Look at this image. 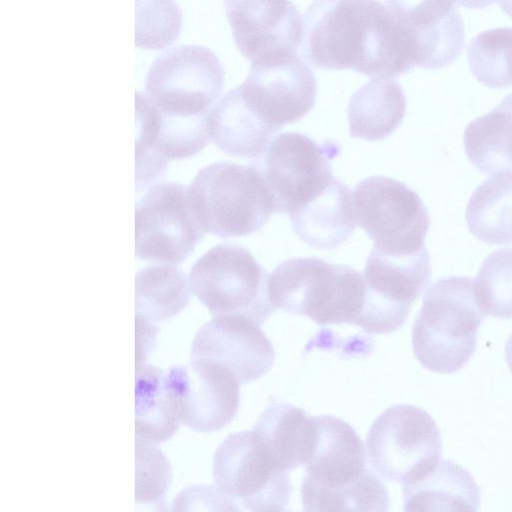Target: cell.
Masks as SVG:
<instances>
[{"mask_svg": "<svg viewBox=\"0 0 512 512\" xmlns=\"http://www.w3.org/2000/svg\"><path fill=\"white\" fill-rule=\"evenodd\" d=\"M390 11L413 32L439 22L456 8L455 0H385Z\"/></svg>", "mask_w": 512, "mask_h": 512, "instance_id": "32", "label": "cell"}, {"mask_svg": "<svg viewBox=\"0 0 512 512\" xmlns=\"http://www.w3.org/2000/svg\"><path fill=\"white\" fill-rule=\"evenodd\" d=\"M213 479L238 510L284 511L291 495L289 471L253 430L232 433L218 446Z\"/></svg>", "mask_w": 512, "mask_h": 512, "instance_id": "8", "label": "cell"}, {"mask_svg": "<svg viewBox=\"0 0 512 512\" xmlns=\"http://www.w3.org/2000/svg\"><path fill=\"white\" fill-rule=\"evenodd\" d=\"M363 277L365 298L354 325L369 334L392 333L402 327L429 284V253L424 247L413 255L395 256L373 247Z\"/></svg>", "mask_w": 512, "mask_h": 512, "instance_id": "11", "label": "cell"}, {"mask_svg": "<svg viewBox=\"0 0 512 512\" xmlns=\"http://www.w3.org/2000/svg\"><path fill=\"white\" fill-rule=\"evenodd\" d=\"M366 448L378 475L405 485L439 462L442 440L435 420L426 411L398 404L373 421L366 435Z\"/></svg>", "mask_w": 512, "mask_h": 512, "instance_id": "6", "label": "cell"}, {"mask_svg": "<svg viewBox=\"0 0 512 512\" xmlns=\"http://www.w3.org/2000/svg\"><path fill=\"white\" fill-rule=\"evenodd\" d=\"M302 23V54L315 68L394 78L417 65L412 30L379 0H315Z\"/></svg>", "mask_w": 512, "mask_h": 512, "instance_id": "1", "label": "cell"}, {"mask_svg": "<svg viewBox=\"0 0 512 512\" xmlns=\"http://www.w3.org/2000/svg\"><path fill=\"white\" fill-rule=\"evenodd\" d=\"M238 50L252 62L296 53L303 23L290 0H224Z\"/></svg>", "mask_w": 512, "mask_h": 512, "instance_id": "17", "label": "cell"}, {"mask_svg": "<svg viewBox=\"0 0 512 512\" xmlns=\"http://www.w3.org/2000/svg\"><path fill=\"white\" fill-rule=\"evenodd\" d=\"M189 189L206 232L220 238L255 233L277 212L273 192L255 165L212 163L197 172Z\"/></svg>", "mask_w": 512, "mask_h": 512, "instance_id": "4", "label": "cell"}, {"mask_svg": "<svg viewBox=\"0 0 512 512\" xmlns=\"http://www.w3.org/2000/svg\"><path fill=\"white\" fill-rule=\"evenodd\" d=\"M352 198L355 220L376 249L408 256L425 247L429 213L408 186L385 176L368 177L356 185Z\"/></svg>", "mask_w": 512, "mask_h": 512, "instance_id": "7", "label": "cell"}, {"mask_svg": "<svg viewBox=\"0 0 512 512\" xmlns=\"http://www.w3.org/2000/svg\"><path fill=\"white\" fill-rule=\"evenodd\" d=\"M164 385L179 422L198 432L230 423L239 407L240 383L225 366L204 359L165 370Z\"/></svg>", "mask_w": 512, "mask_h": 512, "instance_id": "12", "label": "cell"}, {"mask_svg": "<svg viewBox=\"0 0 512 512\" xmlns=\"http://www.w3.org/2000/svg\"><path fill=\"white\" fill-rule=\"evenodd\" d=\"M294 232L317 249H333L353 233L356 220L349 188L336 178L306 204L289 213Z\"/></svg>", "mask_w": 512, "mask_h": 512, "instance_id": "19", "label": "cell"}, {"mask_svg": "<svg viewBox=\"0 0 512 512\" xmlns=\"http://www.w3.org/2000/svg\"><path fill=\"white\" fill-rule=\"evenodd\" d=\"M405 511H477L481 491L473 476L450 459L418 480L402 485Z\"/></svg>", "mask_w": 512, "mask_h": 512, "instance_id": "21", "label": "cell"}, {"mask_svg": "<svg viewBox=\"0 0 512 512\" xmlns=\"http://www.w3.org/2000/svg\"><path fill=\"white\" fill-rule=\"evenodd\" d=\"M313 452L304 465L302 502L352 488L373 473L366 467L364 444L356 431L334 416L315 417Z\"/></svg>", "mask_w": 512, "mask_h": 512, "instance_id": "16", "label": "cell"}, {"mask_svg": "<svg viewBox=\"0 0 512 512\" xmlns=\"http://www.w3.org/2000/svg\"><path fill=\"white\" fill-rule=\"evenodd\" d=\"M206 230L189 186L161 182L147 190L135 210V252L141 260L177 266Z\"/></svg>", "mask_w": 512, "mask_h": 512, "instance_id": "9", "label": "cell"}, {"mask_svg": "<svg viewBox=\"0 0 512 512\" xmlns=\"http://www.w3.org/2000/svg\"><path fill=\"white\" fill-rule=\"evenodd\" d=\"M463 139L468 159L480 172H512V94L470 122Z\"/></svg>", "mask_w": 512, "mask_h": 512, "instance_id": "24", "label": "cell"}, {"mask_svg": "<svg viewBox=\"0 0 512 512\" xmlns=\"http://www.w3.org/2000/svg\"><path fill=\"white\" fill-rule=\"evenodd\" d=\"M502 10L512 19V0H498Z\"/></svg>", "mask_w": 512, "mask_h": 512, "instance_id": "37", "label": "cell"}, {"mask_svg": "<svg viewBox=\"0 0 512 512\" xmlns=\"http://www.w3.org/2000/svg\"><path fill=\"white\" fill-rule=\"evenodd\" d=\"M191 359H204L228 368L240 385L266 374L275 361L272 343L257 323L245 316L213 317L196 333Z\"/></svg>", "mask_w": 512, "mask_h": 512, "instance_id": "18", "label": "cell"}, {"mask_svg": "<svg viewBox=\"0 0 512 512\" xmlns=\"http://www.w3.org/2000/svg\"><path fill=\"white\" fill-rule=\"evenodd\" d=\"M505 357H506V362L508 364V367H509L510 371L512 372V334L509 336V338L506 341Z\"/></svg>", "mask_w": 512, "mask_h": 512, "instance_id": "36", "label": "cell"}, {"mask_svg": "<svg viewBox=\"0 0 512 512\" xmlns=\"http://www.w3.org/2000/svg\"><path fill=\"white\" fill-rule=\"evenodd\" d=\"M466 221L471 233L485 243H512V172H497L475 189Z\"/></svg>", "mask_w": 512, "mask_h": 512, "instance_id": "25", "label": "cell"}, {"mask_svg": "<svg viewBox=\"0 0 512 512\" xmlns=\"http://www.w3.org/2000/svg\"><path fill=\"white\" fill-rule=\"evenodd\" d=\"M406 113V97L392 78L375 77L349 99L347 114L352 137L368 141L391 135Z\"/></svg>", "mask_w": 512, "mask_h": 512, "instance_id": "23", "label": "cell"}, {"mask_svg": "<svg viewBox=\"0 0 512 512\" xmlns=\"http://www.w3.org/2000/svg\"><path fill=\"white\" fill-rule=\"evenodd\" d=\"M467 60L476 79L491 88L512 85V28L484 31L467 48Z\"/></svg>", "mask_w": 512, "mask_h": 512, "instance_id": "28", "label": "cell"}, {"mask_svg": "<svg viewBox=\"0 0 512 512\" xmlns=\"http://www.w3.org/2000/svg\"><path fill=\"white\" fill-rule=\"evenodd\" d=\"M135 45L157 50L179 36L182 14L175 0H135Z\"/></svg>", "mask_w": 512, "mask_h": 512, "instance_id": "30", "label": "cell"}, {"mask_svg": "<svg viewBox=\"0 0 512 512\" xmlns=\"http://www.w3.org/2000/svg\"><path fill=\"white\" fill-rule=\"evenodd\" d=\"M365 280L345 264L316 257H296L280 263L269 275L274 308L305 315L319 325L355 324L364 303Z\"/></svg>", "mask_w": 512, "mask_h": 512, "instance_id": "3", "label": "cell"}, {"mask_svg": "<svg viewBox=\"0 0 512 512\" xmlns=\"http://www.w3.org/2000/svg\"><path fill=\"white\" fill-rule=\"evenodd\" d=\"M171 510H238V508L217 485H193L176 495L172 501Z\"/></svg>", "mask_w": 512, "mask_h": 512, "instance_id": "33", "label": "cell"}, {"mask_svg": "<svg viewBox=\"0 0 512 512\" xmlns=\"http://www.w3.org/2000/svg\"><path fill=\"white\" fill-rule=\"evenodd\" d=\"M136 190L162 178L170 160L192 157L210 141L208 114L179 116L157 109L144 93L135 94Z\"/></svg>", "mask_w": 512, "mask_h": 512, "instance_id": "13", "label": "cell"}, {"mask_svg": "<svg viewBox=\"0 0 512 512\" xmlns=\"http://www.w3.org/2000/svg\"><path fill=\"white\" fill-rule=\"evenodd\" d=\"M136 367L145 364L153 350L159 327L142 316L136 315Z\"/></svg>", "mask_w": 512, "mask_h": 512, "instance_id": "34", "label": "cell"}, {"mask_svg": "<svg viewBox=\"0 0 512 512\" xmlns=\"http://www.w3.org/2000/svg\"><path fill=\"white\" fill-rule=\"evenodd\" d=\"M191 292L185 274L173 265L142 268L135 278L136 315L153 323L166 320L188 305Z\"/></svg>", "mask_w": 512, "mask_h": 512, "instance_id": "27", "label": "cell"}, {"mask_svg": "<svg viewBox=\"0 0 512 512\" xmlns=\"http://www.w3.org/2000/svg\"><path fill=\"white\" fill-rule=\"evenodd\" d=\"M214 144L226 154L241 158L262 155L277 128L262 120L244 100L240 87L227 92L208 113Z\"/></svg>", "mask_w": 512, "mask_h": 512, "instance_id": "20", "label": "cell"}, {"mask_svg": "<svg viewBox=\"0 0 512 512\" xmlns=\"http://www.w3.org/2000/svg\"><path fill=\"white\" fill-rule=\"evenodd\" d=\"M484 317L473 279L452 276L437 280L424 294L412 329V347L419 363L442 374L463 368L476 350Z\"/></svg>", "mask_w": 512, "mask_h": 512, "instance_id": "2", "label": "cell"}, {"mask_svg": "<svg viewBox=\"0 0 512 512\" xmlns=\"http://www.w3.org/2000/svg\"><path fill=\"white\" fill-rule=\"evenodd\" d=\"M253 431L277 463L287 471L305 465L313 452L315 417L287 403H271L259 416Z\"/></svg>", "mask_w": 512, "mask_h": 512, "instance_id": "22", "label": "cell"}, {"mask_svg": "<svg viewBox=\"0 0 512 512\" xmlns=\"http://www.w3.org/2000/svg\"><path fill=\"white\" fill-rule=\"evenodd\" d=\"M239 87L252 110L278 130L304 117L312 109L317 93L312 70L296 53L252 62Z\"/></svg>", "mask_w": 512, "mask_h": 512, "instance_id": "14", "label": "cell"}, {"mask_svg": "<svg viewBox=\"0 0 512 512\" xmlns=\"http://www.w3.org/2000/svg\"><path fill=\"white\" fill-rule=\"evenodd\" d=\"M497 0H455L456 5L467 8H483L493 4Z\"/></svg>", "mask_w": 512, "mask_h": 512, "instance_id": "35", "label": "cell"}, {"mask_svg": "<svg viewBox=\"0 0 512 512\" xmlns=\"http://www.w3.org/2000/svg\"><path fill=\"white\" fill-rule=\"evenodd\" d=\"M268 272L250 251L222 243L201 256L189 274L191 291L213 317L245 316L262 325L274 312Z\"/></svg>", "mask_w": 512, "mask_h": 512, "instance_id": "5", "label": "cell"}, {"mask_svg": "<svg viewBox=\"0 0 512 512\" xmlns=\"http://www.w3.org/2000/svg\"><path fill=\"white\" fill-rule=\"evenodd\" d=\"M224 70L210 49L199 45L173 47L151 65L145 96L160 111L179 116H203L219 98Z\"/></svg>", "mask_w": 512, "mask_h": 512, "instance_id": "10", "label": "cell"}, {"mask_svg": "<svg viewBox=\"0 0 512 512\" xmlns=\"http://www.w3.org/2000/svg\"><path fill=\"white\" fill-rule=\"evenodd\" d=\"M474 290L485 316L512 319V248L497 249L484 259Z\"/></svg>", "mask_w": 512, "mask_h": 512, "instance_id": "29", "label": "cell"}, {"mask_svg": "<svg viewBox=\"0 0 512 512\" xmlns=\"http://www.w3.org/2000/svg\"><path fill=\"white\" fill-rule=\"evenodd\" d=\"M135 499L138 504L165 510L164 498L172 481L170 463L154 444L135 442Z\"/></svg>", "mask_w": 512, "mask_h": 512, "instance_id": "31", "label": "cell"}, {"mask_svg": "<svg viewBox=\"0 0 512 512\" xmlns=\"http://www.w3.org/2000/svg\"><path fill=\"white\" fill-rule=\"evenodd\" d=\"M165 370L143 364L136 367L135 440L159 444L170 439L179 428L164 385Z\"/></svg>", "mask_w": 512, "mask_h": 512, "instance_id": "26", "label": "cell"}, {"mask_svg": "<svg viewBox=\"0 0 512 512\" xmlns=\"http://www.w3.org/2000/svg\"><path fill=\"white\" fill-rule=\"evenodd\" d=\"M334 147L318 145L308 136L281 133L266 149L263 173L275 197L277 212L290 213L318 195L334 178L330 166Z\"/></svg>", "mask_w": 512, "mask_h": 512, "instance_id": "15", "label": "cell"}]
</instances>
